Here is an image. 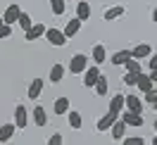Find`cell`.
Listing matches in <instances>:
<instances>
[{
    "label": "cell",
    "mask_w": 157,
    "mask_h": 145,
    "mask_svg": "<svg viewBox=\"0 0 157 145\" xmlns=\"http://www.w3.org/2000/svg\"><path fill=\"white\" fill-rule=\"evenodd\" d=\"M152 21H155V24H157V7H155V10H152Z\"/></svg>",
    "instance_id": "d590c367"
},
{
    "label": "cell",
    "mask_w": 157,
    "mask_h": 145,
    "mask_svg": "<svg viewBox=\"0 0 157 145\" xmlns=\"http://www.w3.org/2000/svg\"><path fill=\"white\" fill-rule=\"evenodd\" d=\"M81 24H83V21L78 19V17H74V19H69V21H67V26H64V36H67V38H71V36H76V33H78V29H81Z\"/></svg>",
    "instance_id": "9a60e30c"
},
{
    "label": "cell",
    "mask_w": 157,
    "mask_h": 145,
    "mask_svg": "<svg viewBox=\"0 0 157 145\" xmlns=\"http://www.w3.org/2000/svg\"><path fill=\"white\" fill-rule=\"evenodd\" d=\"M17 24H19L24 31H29L31 26H33V21H31V17H29V12H21V14H19V21H17Z\"/></svg>",
    "instance_id": "4316f807"
},
{
    "label": "cell",
    "mask_w": 157,
    "mask_h": 145,
    "mask_svg": "<svg viewBox=\"0 0 157 145\" xmlns=\"http://www.w3.org/2000/svg\"><path fill=\"white\" fill-rule=\"evenodd\" d=\"M143 135H131V138H124V145H143Z\"/></svg>",
    "instance_id": "1f68e13d"
},
{
    "label": "cell",
    "mask_w": 157,
    "mask_h": 145,
    "mask_svg": "<svg viewBox=\"0 0 157 145\" xmlns=\"http://www.w3.org/2000/svg\"><path fill=\"white\" fill-rule=\"evenodd\" d=\"M69 74H83V71H86V69H88V57H86V55H83V52H78V55H74V57L69 59Z\"/></svg>",
    "instance_id": "6da1fadb"
},
{
    "label": "cell",
    "mask_w": 157,
    "mask_h": 145,
    "mask_svg": "<svg viewBox=\"0 0 157 145\" xmlns=\"http://www.w3.org/2000/svg\"><path fill=\"white\" fill-rule=\"evenodd\" d=\"M40 36H45V24H33L29 31H24V38L26 40H36Z\"/></svg>",
    "instance_id": "8fae6325"
},
{
    "label": "cell",
    "mask_w": 157,
    "mask_h": 145,
    "mask_svg": "<svg viewBox=\"0 0 157 145\" xmlns=\"http://www.w3.org/2000/svg\"><path fill=\"white\" fill-rule=\"evenodd\" d=\"M126 109V95H121V93H117V95L109 100V112H114V114L121 116V112Z\"/></svg>",
    "instance_id": "8992f818"
},
{
    "label": "cell",
    "mask_w": 157,
    "mask_h": 145,
    "mask_svg": "<svg viewBox=\"0 0 157 145\" xmlns=\"http://www.w3.org/2000/svg\"><path fill=\"white\" fill-rule=\"evenodd\" d=\"M33 124L36 126H45L48 124V114H45V107H33Z\"/></svg>",
    "instance_id": "d6986e66"
},
{
    "label": "cell",
    "mask_w": 157,
    "mask_h": 145,
    "mask_svg": "<svg viewBox=\"0 0 157 145\" xmlns=\"http://www.w3.org/2000/svg\"><path fill=\"white\" fill-rule=\"evenodd\" d=\"M131 57H133V55H131V50H119V52L112 55V64H114V67H121V64H126Z\"/></svg>",
    "instance_id": "2e32d148"
},
{
    "label": "cell",
    "mask_w": 157,
    "mask_h": 145,
    "mask_svg": "<svg viewBox=\"0 0 157 145\" xmlns=\"http://www.w3.org/2000/svg\"><path fill=\"white\" fill-rule=\"evenodd\" d=\"M150 78H152V81L157 83V69H152V71H150Z\"/></svg>",
    "instance_id": "e575fe53"
},
{
    "label": "cell",
    "mask_w": 157,
    "mask_h": 145,
    "mask_svg": "<svg viewBox=\"0 0 157 145\" xmlns=\"http://www.w3.org/2000/svg\"><path fill=\"white\" fill-rule=\"evenodd\" d=\"M14 124H17V128H26V124H29V114H26L24 105L14 107Z\"/></svg>",
    "instance_id": "52a82bcc"
},
{
    "label": "cell",
    "mask_w": 157,
    "mask_h": 145,
    "mask_svg": "<svg viewBox=\"0 0 157 145\" xmlns=\"http://www.w3.org/2000/svg\"><path fill=\"white\" fill-rule=\"evenodd\" d=\"M126 109H131V112H143V100L138 95H126Z\"/></svg>",
    "instance_id": "7402d4cb"
},
{
    "label": "cell",
    "mask_w": 157,
    "mask_h": 145,
    "mask_svg": "<svg viewBox=\"0 0 157 145\" xmlns=\"http://www.w3.org/2000/svg\"><path fill=\"white\" fill-rule=\"evenodd\" d=\"M19 14H21V7L17 5V2H12V5H7V10H5V14H2V19L7 21V24H14V21H19Z\"/></svg>",
    "instance_id": "9c48e42d"
},
{
    "label": "cell",
    "mask_w": 157,
    "mask_h": 145,
    "mask_svg": "<svg viewBox=\"0 0 157 145\" xmlns=\"http://www.w3.org/2000/svg\"><path fill=\"white\" fill-rule=\"evenodd\" d=\"M10 36H12V24L2 21L0 24V38H10Z\"/></svg>",
    "instance_id": "f546056e"
},
{
    "label": "cell",
    "mask_w": 157,
    "mask_h": 145,
    "mask_svg": "<svg viewBox=\"0 0 157 145\" xmlns=\"http://www.w3.org/2000/svg\"><path fill=\"white\" fill-rule=\"evenodd\" d=\"M150 69H157V52L150 55Z\"/></svg>",
    "instance_id": "836d02e7"
},
{
    "label": "cell",
    "mask_w": 157,
    "mask_h": 145,
    "mask_svg": "<svg viewBox=\"0 0 157 145\" xmlns=\"http://www.w3.org/2000/svg\"><path fill=\"white\" fill-rule=\"evenodd\" d=\"M152 145H157V135H155V138H152Z\"/></svg>",
    "instance_id": "8d00e7d4"
},
{
    "label": "cell",
    "mask_w": 157,
    "mask_h": 145,
    "mask_svg": "<svg viewBox=\"0 0 157 145\" xmlns=\"http://www.w3.org/2000/svg\"><path fill=\"white\" fill-rule=\"evenodd\" d=\"M121 119H124L128 126H143V121H145V119H143V112H131V109H124V112H121Z\"/></svg>",
    "instance_id": "5b68a950"
},
{
    "label": "cell",
    "mask_w": 157,
    "mask_h": 145,
    "mask_svg": "<svg viewBox=\"0 0 157 145\" xmlns=\"http://www.w3.org/2000/svg\"><path fill=\"white\" fill-rule=\"evenodd\" d=\"M124 83H126V86H136V83H138V74L126 71V74H124Z\"/></svg>",
    "instance_id": "4dcf8cb0"
},
{
    "label": "cell",
    "mask_w": 157,
    "mask_h": 145,
    "mask_svg": "<svg viewBox=\"0 0 157 145\" xmlns=\"http://www.w3.org/2000/svg\"><path fill=\"white\" fill-rule=\"evenodd\" d=\"M52 109H55V114H59V116L67 114V112H69V97H57Z\"/></svg>",
    "instance_id": "603a6c76"
},
{
    "label": "cell",
    "mask_w": 157,
    "mask_h": 145,
    "mask_svg": "<svg viewBox=\"0 0 157 145\" xmlns=\"http://www.w3.org/2000/svg\"><path fill=\"white\" fill-rule=\"evenodd\" d=\"M131 55H133L136 59H145V57H150V55H152V48H150L147 43H138L136 48L131 50Z\"/></svg>",
    "instance_id": "7c38bea8"
},
{
    "label": "cell",
    "mask_w": 157,
    "mask_h": 145,
    "mask_svg": "<svg viewBox=\"0 0 157 145\" xmlns=\"http://www.w3.org/2000/svg\"><path fill=\"white\" fill-rule=\"evenodd\" d=\"M67 116H69V126H71L74 131H78V128L83 126V119H81V114H78V112L69 109V112H67Z\"/></svg>",
    "instance_id": "cb8c5ba5"
},
{
    "label": "cell",
    "mask_w": 157,
    "mask_h": 145,
    "mask_svg": "<svg viewBox=\"0 0 157 145\" xmlns=\"http://www.w3.org/2000/svg\"><path fill=\"white\" fill-rule=\"evenodd\" d=\"M45 38H48L50 45H55V48H62L64 43H67V36H64V29H55V26H50L45 29Z\"/></svg>",
    "instance_id": "7a4b0ae2"
},
{
    "label": "cell",
    "mask_w": 157,
    "mask_h": 145,
    "mask_svg": "<svg viewBox=\"0 0 157 145\" xmlns=\"http://www.w3.org/2000/svg\"><path fill=\"white\" fill-rule=\"evenodd\" d=\"M100 76H102V74H100L98 64H95V67H88L86 71H83V86H86V88H93L95 83H98Z\"/></svg>",
    "instance_id": "3957f363"
},
{
    "label": "cell",
    "mask_w": 157,
    "mask_h": 145,
    "mask_svg": "<svg viewBox=\"0 0 157 145\" xmlns=\"http://www.w3.org/2000/svg\"><path fill=\"white\" fill-rule=\"evenodd\" d=\"M62 140H64V138H62L59 133H52V135L48 138V143H50V145H62Z\"/></svg>",
    "instance_id": "d6a6232c"
},
{
    "label": "cell",
    "mask_w": 157,
    "mask_h": 145,
    "mask_svg": "<svg viewBox=\"0 0 157 145\" xmlns=\"http://www.w3.org/2000/svg\"><path fill=\"white\" fill-rule=\"evenodd\" d=\"M90 55H93V62H95V64H102V62L107 59V50H105L102 43H98V45H93V52H90Z\"/></svg>",
    "instance_id": "e0dca14e"
},
{
    "label": "cell",
    "mask_w": 157,
    "mask_h": 145,
    "mask_svg": "<svg viewBox=\"0 0 157 145\" xmlns=\"http://www.w3.org/2000/svg\"><path fill=\"white\" fill-rule=\"evenodd\" d=\"M14 131H17V124H5V126H0V143H7V140H12Z\"/></svg>",
    "instance_id": "ac0fdd59"
},
{
    "label": "cell",
    "mask_w": 157,
    "mask_h": 145,
    "mask_svg": "<svg viewBox=\"0 0 157 145\" xmlns=\"http://www.w3.org/2000/svg\"><path fill=\"white\" fill-rule=\"evenodd\" d=\"M155 131H157V119H155Z\"/></svg>",
    "instance_id": "74e56055"
},
{
    "label": "cell",
    "mask_w": 157,
    "mask_h": 145,
    "mask_svg": "<svg viewBox=\"0 0 157 145\" xmlns=\"http://www.w3.org/2000/svg\"><path fill=\"white\" fill-rule=\"evenodd\" d=\"M50 7H52V14H64L67 12V2L64 0H50Z\"/></svg>",
    "instance_id": "484cf974"
},
{
    "label": "cell",
    "mask_w": 157,
    "mask_h": 145,
    "mask_svg": "<svg viewBox=\"0 0 157 145\" xmlns=\"http://www.w3.org/2000/svg\"><path fill=\"white\" fill-rule=\"evenodd\" d=\"M76 17H78L81 21H88V17H90V5L86 2V0L76 2Z\"/></svg>",
    "instance_id": "ffe728a7"
},
{
    "label": "cell",
    "mask_w": 157,
    "mask_h": 145,
    "mask_svg": "<svg viewBox=\"0 0 157 145\" xmlns=\"http://www.w3.org/2000/svg\"><path fill=\"white\" fill-rule=\"evenodd\" d=\"M126 128H128V124L124 121V119H121V116H119L117 121L112 124V128H109V131H112V138H114V140H124V133H126Z\"/></svg>",
    "instance_id": "ba28073f"
},
{
    "label": "cell",
    "mask_w": 157,
    "mask_h": 145,
    "mask_svg": "<svg viewBox=\"0 0 157 145\" xmlns=\"http://www.w3.org/2000/svg\"><path fill=\"white\" fill-rule=\"evenodd\" d=\"M155 109H157V105H155Z\"/></svg>",
    "instance_id": "ab89813d"
},
{
    "label": "cell",
    "mask_w": 157,
    "mask_h": 145,
    "mask_svg": "<svg viewBox=\"0 0 157 145\" xmlns=\"http://www.w3.org/2000/svg\"><path fill=\"white\" fill-rule=\"evenodd\" d=\"M145 95V102L147 105H157V88H150L147 93H143Z\"/></svg>",
    "instance_id": "f1b7e54d"
},
{
    "label": "cell",
    "mask_w": 157,
    "mask_h": 145,
    "mask_svg": "<svg viewBox=\"0 0 157 145\" xmlns=\"http://www.w3.org/2000/svg\"><path fill=\"white\" fill-rule=\"evenodd\" d=\"M93 88H95V93H98L100 97H102V95H107V90H109V83H107V78H105V76H100V78H98V83H95Z\"/></svg>",
    "instance_id": "d4e9b609"
},
{
    "label": "cell",
    "mask_w": 157,
    "mask_h": 145,
    "mask_svg": "<svg viewBox=\"0 0 157 145\" xmlns=\"http://www.w3.org/2000/svg\"><path fill=\"white\" fill-rule=\"evenodd\" d=\"M48 78H50V83H59V81L64 78V64H52Z\"/></svg>",
    "instance_id": "44dd1931"
},
{
    "label": "cell",
    "mask_w": 157,
    "mask_h": 145,
    "mask_svg": "<svg viewBox=\"0 0 157 145\" xmlns=\"http://www.w3.org/2000/svg\"><path fill=\"white\" fill-rule=\"evenodd\" d=\"M117 119H119V114H114V112H109V109H107V114H105V116H100V119H98L95 128H98L100 133H102V131H109V128H112V124H114Z\"/></svg>",
    "instance_id": "277c9868"
},
{
    "label": "cell",
    "mask_w": 157,
    "mask_h": 145,
    "mask_svg": "<svg viewBox=\"0 0 157 145\" xmlns=\"http://www.w3.org/2000/svg\"><path fill=\"white\" fill-rule=\"evenodd\" d=\"M124 14H126V7H124V5H114V7L105 10L102 19L105 21H114V19H119V17H124Z\"/></svg>",
    "instance_id": "30bf717a"
},
{
    "label": "cell",
    "mask_w": 157,
    "mask_h": 145,
    "mask_svg": "<svg viewBox=\"0 0 157 145\" xmlns=\"http://www.w3.org/2000/svg\"><path fill=\"white\" fill-rule=\"evenodd\" d=\"M124 67H126V71H133V74H140V71H143V69H140V59H136V57H131Z\"/></svg>",
    "instance_id": "83f0119b"
},
{
    "label": "cell",
    "mask_w": 157,
    "mask_h": 145,
    "mask_svg": "<svg viewBox=\"0 0 157 145\" xmlns=\"http://www.w3.org/2000/svg\"><path fill=\"white\" fill-rule=\"evenodd\" d=\"M76 2H81V0H76Z\"/></svg>",
    "instance_id": "f35d334b"
},
{
    "label": "cell",
    "mask_w": 157,
    "mask_h": 145,
    "mask_svg": "<svg viewBox=\"0 0 157 145\" xmlns=\"http://www.w3.org/2000/svg\"><path fill=\"white\" fill-rule=\"evenodd\" d=\"M136 86L140 88V93H147L150 88H155V81L150 78V74H143V71H140V74H138V83H136Z\"/></svg>",
    "instance_id": "5bb4252c"
},
{
    "label": "cell",
    "mask_w": 157,
    "mask_h": 145,
    "mask_svg": "<svg viewBox=\"0 0 157 145\" xmlns=\"http://www.w3.org/2000/svg\"><path fill=\"white\" fill-rule=\"evenodd\" d=\"M43 78H33L31 81V86H29V100H38L40 97V93H43Z\"/></svg>",
    "instance_id": "4fadbf2b"
}]
</instances>
